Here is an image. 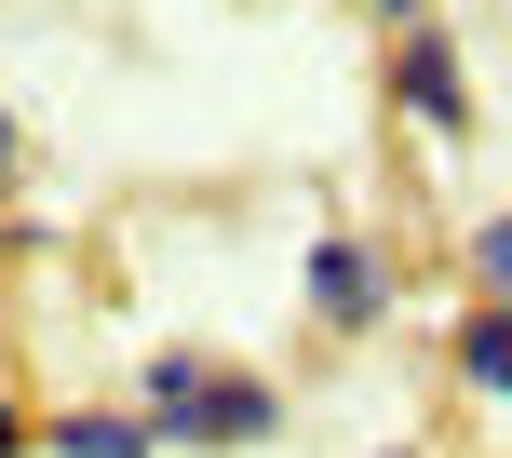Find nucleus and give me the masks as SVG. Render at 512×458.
Segmentation results:
<instances>
[{"label": "nucleus", "instance_id": "3", "mask_svg": "<svg viewBox=\"0 0 512 458\" xmlns=\"http://www.w3.org/2000/svg\"><path fill=\"white\" fill-rule=\"evenodd\" d=\"M391 95H405L432 135H459V122H472V81H459V54H445L432 27H405V54H391Z\"/></svg>", "mask_w": 512, "mask_h": 458}, {"label": "nucleus", "instance_id": "2", "mask_svg": "<svg viewBox=\"0 0 512 458\" xmlns=\"http://www.w3.org/2000/svg\"><path fill=\"white\" fill-rule=\"evenodd\" d=\"M378 310H391V256L351 243V229H324V243H310V324H324V337H364Z\"/></svg>", "mask_w": 512, "mask_h": 458}, {"label": "nucleus", "instance_id": "4", "mask_svg": "<svg viewBox=\"0 0 512 458\" xmlns=\"http://www.w3.org/2000/svg\"><path fill=\"white\" fill-rule=\"evenodd\" d=\"M41 445H54V458H149L162 432H149V418H108V405H81V418H54Z\"/></svg>", "mask_w": 512, "mask_h": 458}, {"label": "nucleus", "instance_id": "1", "mask_svg": "<svg viewBox=\"0 0 512 458\" xmlns=\"http://www.w3.org/2000/svg\"><path fill=\"white\" fill-rule=\"evenodd\" d=\"M149 418L162 445H270L283 432V391L243 378V364H203V351H149Z\"/></svg>", "mask_w": 512, "mask_h": 458}, {"label": "nucleus", "instance_id": "10", "mask_svg": "<svg viewBox=\"0 0 512 458\" xmlns=\"http://www.w3.org/2000/svg\"><path fill=\"white\" fill-rule=\"evenodd\" d=\"M391 458H405V445H391Z\"/></svg>", "mask_w": 512, "mask_h": 458}, {"label": "nucleus", "instance_id": "6", "mask_svg": "<svg viewBox=\"0 0 512 458\" xmlns=\"http://www.w3.org/2000/svg\"><path fill=\"white\" fill-rule=\"evenodd\" d=\"M472 270H486V297L512 310V216H486V229H472Z\"/></svg>", "mask_w": 512, "mask_h": 458}, {"label": "nucleus", "instance_id": "5", "mask_svg": "<svg viewBox=\"0 0 512 458\" xmlns=\"http://www.w3.org/2000/svg\"><path fill=\"white\" fill-rule=\"evenodd\" d=\"M459 378L486 391V405H512V310H499V297H486V310L459 324Z\"/></svg>", "mask_w": 512, "mask_h": 458}, {"label": "nucleus", "instance_id": "7", "mask_svg": "<svg viewBox=\"0 0 512 458\" xmlns=\"http://www.w3.org/2000/svg\"><path fill=\"white\" fill-rule=\"evenodd\" d=\"M0 458H27V418H14V405H0Z\"/></svg>", "mask_w": 512, "mask_h": 458}, {"label": "nucleus", "instance_id": "8", "mask_svg": "<svg viewBox=\"0 0 512 458\" xmlns=\"http://www.w3.org/2000/svg\"><path fill=\"white\" fill-rule=\"evenodd\" d=\"M0 189H14V108H0Z\"/></svg>", "mask_w": 512, "mask_h": 458}, {"label": "nucleus", "instance_id": "9", "mask_svg": "<svg viewBox=\"0 0 512 458\" xmlns=\"http://www.w3.org/2000/svg\"><path fill=\"white\" fill-rule=\"evenodd\" d=\"M378 14H391V27H418V0H378Z\"/></svg>", "mask_w": 512, "mask_h": 458}]
</instances>
